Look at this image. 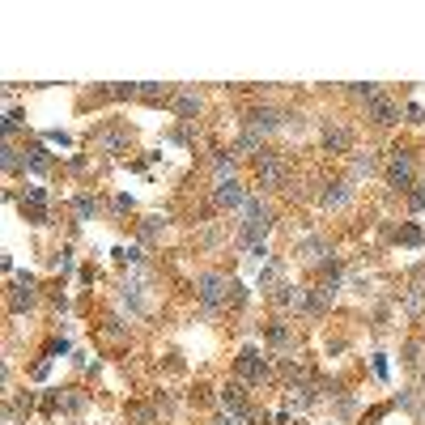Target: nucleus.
I'll list each match as a JSON object with an SVG mask.
<instances>
[{
  "label": "nucleus",
  "instance_id": "f257e3e1",
  "mask_svg": "<svg viewBox=\"0 0 425 425\" xmlns=\"http://www.w3.org/2000/svg\"><path fill=\"white\" fill-rule=\"evenodd\" d=\"M196 298H200V307H204V315H217L221 307H230V277L226 272H200L196 277Z\"/></svg>",
  "mask_w": 425,
  "mask_h": 425
},
{
  "label": "nucleus",
  "instance_id": "f03ea898",
  "mask_svg": "<svg viewBox=\"0 0 425 425\" xmlns=\"http://www.w3.org/2000/svg\"><path fill=\"white\" fill-rule=\"evenodd\" d=\"M387 183L396 187V192H409L413 187V179H417V158L409 153V149H392V158H387Z\"/></svg>",
  "mask_w": 425,
  "mask_h": 425
},
{
  "label": "nucleus",
  "instance_id": "7ed1b4c3",
  "mask_svg": "<svg viewBox=\"0 0 425 425\" xmlns=\"http://www.w3.org/2000/svg\"><path fill=\"white\" fill-rule=\"evenodd\" d=\"M255 179H260L264 187H281V183L289 179L285 158H281L277 149H260V153H255Z\"/></svg>",
  "mask_w": 425,
  "mask_h": 425
},
{
  "label": "nucleus",
  "instance_id": "20e7f679",
  "mask_svg": "<svg viewBox=\"0 0 425 425\" xmlns=\"http://www.w3.org/2000/svg\"><path fill=\"white\" fill-rule=\"evenodd\" d=\"M213 204H217L221 213H238V209L247 204V187H243L238 179H221V183L213 187Z\"/></svg>",
  "mask_w": 425,
  "mask_h": 425
},
{
  "label": "nucleus",
  "instance_id": "39448f33",
  "mask_svg": "<svg viewBox=\"0 0 425 425\" xmlns=\"http://www.w3.org/2000/svg\"><path fill=\"white\" fill-rule=\"evenodd\" d=\"M234 366H238V375H243L247 383H268V379H272V362H268V358H260L255 349H243Z\"/></svg>",
  "mask_w": 425,
  "mask_h": 425
},
{
  "label": "nucleus",
  "instance_id": "423d86ee",
  "mask_svg": "<svg viewBox=\"0 0 425 425\" xmlns=\"http://www.w3.org/2000/svg\"><path fill=\"white\" fill-rule=\"evenodd\" d=\"M247 128L260 132V136H264V132H281V128H285V115H281L272 102H264V106H251V111H247Z\"/></svg>",
  "mask_w": 425,
  "mask_h": 425
},
{
  "label": "nucleus",
  "instance_id": "0eeeda50",
  "mask_svg": "<svg viewBox=\"0 0 425 425\" xmlns=\"http://www.w3.org/2000/svg\"><path fill=\"white\" fill-rule=\"evenodd\" d=\"M319 140H324V149H328V153H349V149H353V132H349L345 123H336V119H328V123H324Z\"/></svg>",
  "mask_w": 425,
  "mask_h": 425
},
{
  "label": "nucleus",
  "instance_id": "6e6552de",
  "mask_svg": "<svg viewBox=\"0 0 425 425\" xmlns=\"http://www.w3.org/2000/svg\"><path fill=\"white\" fill-rule=\"evenodd\" d=\"M366 119L379 123V128H392V123H400V106H396L387 94H379L375 102H366Z\"/></svg>",
  "mask_w": 425,
  "mask_h": 425
},
{
  "label": "nucleus",
  "instance_id": "1a4fd4ad",
  "mask_svg": "<svg viewBox=\"0 0 425 425\" xmlns=\"http://www.w3.org/2000/svg\"><path fill=\"white\" fill-rule=\"evenodd\" d=\"M128 140H132V132H128V128H111V123H106V128H94V145H98V149H106V153H123V149H128Z\"/></svg>",
  "mask_w": 425,
  "mask_h": 425
},
{
  "label": "nucleus",
  "instance_id": "9d476101",
  "mask_svg": "<svg viewBox=\"0 0 425 425\" xmlns=\"http://www.w3.org/2000/svg\"><path fill=\"white\" fill-rule=\"evenodd\" d=\"M324 209H349L353 204V183L349 179H336V183H324V196H319Z\"/></svg>",
  "mask_w": 425,
  "mask_h": 425
},
{
  "label": "nucleus",
  "instance_id": "9b49d317",
  "mask_svg": "<svg viewBox=\"0 0 425 425\" xmlns=\"http://www.w3.org/2000/svg\"><path fill=\"white\" fill-rule=\"evenodd\" d=\"M298 255H302L307 264H324V260L332 255V243L319 238V234H302V238H298Z\"/></svg>",
  "mask_w": 425,
  "mask_h": 425
},
{
  "label": "nucleus",
  "instance_id": "f8f14e48",
  "mask_svg": "<svg viewBox=\"0 0 425 425\" xmlns=\"http://www.w3.org/2000/svg\"><path fill=\"white\" fill-rule=\"evenodd\" d=\"M166 226H170V217H166V213H153V217H145V221L136 226V238H140V243H158V238L166 234Z\"/></svg>",
  "mask_w": 425,
  "mask_h": 425
},
{
  "label": "nucleus",
  "instance_id": "ddd939ff",
  "mask_svg": "<svg viewBox=\"0 0 425 425\" xmlns=\"http://www.w3.org/2000/svg\"><path fill=\"white\" fill-rule=\"evenodd\" d=\"M200 106H204L200 94H179V98H175V115H179V119H196Z\"/></svg>",
  "mask_w": 425,
  "mask_h": 425
},
{
  "label": "nucleus",
  "instance_id": "4468645a",
  "mask_svg": "<svg viewBox=\"0 0 425 425\" xmlns=\"http://www.w3.org/2000/svg\"><path fill=\"white\" fill-rule=\"evenodd\" d=\"M26 170H30V175H47V170H51V153H47L43 145H30V153H26Z\"/></svg>",
  "mask_w": 425,
  "mask_h": 425
},
{
  "label": "nucleus",
  "instance_id": "2eb2a0df",
  "mask_svg": "<svg viewBox=\"0 0 425 425\" xmlns=\"http://www.w3.org/2000/svg\"><path fill=\"white\" fill-rule=\"evenodd\" d=\"M213 175H217V183H221V179H234V149H217V153H213Z\"/></svg>",
  "mask_w": 425,
  "mask_h": 425
},
{
  "label": "nucleus",
  "instance_id": "dca6fc26",
  "mask_svg": "<svg viewBox=\"0 0 425 425\" xmlns=\"http://www.w3.org/2000/svg\"><path fill=\"white\" fill-rule=\"evenodd\" d=\"M260 149H264V136L251 132V128H243L238 140H234V153H260Z\"/></svg>",
  "mask_w": 425,
  "mask_h": 425
},
{
  "label": "nucleus",
  "instance_id": "f3484780",
  "mask_svg": "<svg viewBox=\"0 0 425 425\" xmlns=\"http://www.w3.org/2000/svg\"><path fill=\"white\" fill-rule=\"evenodd\" d=\"M264 341H268L272 349H285V345L294 341V332H289V324H268V328H264Z\"/></svg>",
  "mask_w": 425,
  "mask_h": 425
},
{
  "label": "nucleus",
  "instance_id": "a211bd4d",
  "mask_svg": "<svg viewBox=\"0 0 425 425\" xmlns=\"http://www.w3.org/2000/svg\"><path fill=\"white\" fill-rule=\"evenodd\" d=\"M221 404H226V409H234V413H243V409H247L243 383H226V387H221Z\"/></svg>",
  "mask_w": 425,
  "mask_h": 425
},
{
  "label": "nucleus",
  "instance_id": "6ab92c4d",
  "mask_svg": "<svg viewBox=\"0 0 425 425\" xmlns=\"http://www.w3.org/2000/svg\"><path fill=\"white\" fill-rule=\"evenodd\" d=\"M213 425H255V413H251V409H243V413H234V409H221V413L213 417Z\"/></svg>",
  "mask_w": 425,
  "mask_h": 425
},
{
  "label": "nucleus",
  "instance_id": "aec40b11",
  "mask_svg": "<svg viewBox=\"0 0 425 425\" xmlns=\"http://www.w3.org/2000/svg\"><path fill=\"white\" fill-rule=\"evenodd\" d=\"M349 170H353V179H366V175H375V170H379V158H375V153H358Z\"/></svg>",
  "mask_w": 425,
  "mask_h": 425
},
{
  "label": "nucleus",
  "instance_id": "412c9836",
  "mask_svg": "<svg viewBox=\"0 0 425 425\" xmlns=\"http://www.w3.org/2000/svg\"><path fill=\"white\" fill-rule=\"evenodd\" d=\"M396 243H404V247H421V243H425V230L409 221V226H400V230H396Z\"/></svg>",
  "mask_w": 425,
  "mask_h": 425
},
{
  "label": "nucleus",
  "instance_id": "4be33fe9",
  "mask_svg": "<svg viewBox=\"0 0 425 425\" xmlns=\"http://www.w3.org/2000/svg\"><path fill=\"white\" fill-rule=\"evenodd\" d=\"M30 409H34V396L26 392V396H17V400L9 404V417H4V421H13V425H17V417H30Z\"/></svg>",
  "mask_w": 425,
  "mask_h": 425
},
{
  "label": "nucleus",
  "instance_id": "5701e85b",
  "mask_svg": "<svg viewBox=\"0 0 425 425\" xmlns=\"http://www.w3.org/2000/svg\"><path fill=\"white\" fill-rule=\"evenodd\" d=\"M421 307H425V289H409V294L400 298V311H404V315H421Z\"/></svg>",
  "mask_w": 425,
  "mask_h": 425
},
{
  "label": "nucleus",
  "instance_id": "b1692460",
  "mask_svg": "<svg viewBox=\"0 0 425 425\" xmlns=\"http://www.w3.org/2000/svg\"><path fill=\"white\" fill-rule=\"evenodd\" d=\"M136 89H140V98H145V102H166V98H170V89H166V85H158V81H145V85H136Z\"/></svg>",
  "mask_w": 425,
  "mask_h": 425
},
{
  "label": "nucleus",
  "instance_id": "393cba45",
  "mask_svg": "<svg viewBox=\"0 0 425 425\" xmlns=\"http://www.w3.org/2000/svg\"><path fill=\"white\" fill-rule=\"evenodd\" d=\"M0 162H4V170H9V175H17V170H26V158H21V153H17L13 145H4V149H0Z\"/></svg>",
  "mask_w": 425,
  "mask_h": 425
},
{
  "label": "nucleus",
  "instance_id": "a878e982",
  "mask_svg": "<svg viewBox=\"0 0 425 425\" xmlns=\"http://www.w3.org/2000/svg\"><path fill=\"white\" fill-rule=\"evenodd\" d=\"M72 209H77V217H81V221H89V217L98 213V200H94V196H77V200H72Z\"/></svg>",
  "mask_w": 425,
  "mask_h": 425
},
{
  "label": "nucleus",
  "instance_id": "bb28decb",
  "mask_svg": "<svg viewBox=\"0 0 425 425\" xmlns=\"http://www.w3.org/2000/svg\"><path fill=\"white\" fill-rule=\"evenodd\" d=\"M21 213H26L34 226H43V221H47V209H43L38 200H21Z\"/></svg>",
  "mask_w": 425,
  "mask_h": 425
},
{
  "label": "nucleus",
  "instance_id": "cd10ccee",
  "mask_svg": "<svg viewBox=\"0 0 425 425\" xmlns=\"http://www.w3.org/2000/svg\"><path fill=\"white\" fill-rule=\"evenodd\" d=\"M60 409H64V413H81V409H85V396H81V392H64V396H60Z\"/></svg>",
  "mask_w": 425,
  "mask_h": 425
},
{
  "label": "nucleus",
  "instance_id": "c85d7f7f",
  "mask_svg": "<svg viewBox=\"0 0 425 425\" xmlns=\"http://www.w3.org/2000/svg\"><path fill=\"white\" fill-rule=\"evenodd\" d=\"M277 277H281V268H277V264H264V268H260V289H268V285H281Z\"/></svg>",
  "mask_w": 425,
  "mask_h": 425
},
{
  "label": "nucleus",
  "instance_id": "c756f323",
  "mask_svg": "<svg viewBox=\"0 0 425 425\" xmlns=\"http://www.w3.org/2000/svg\"><path fill=\"white\" fill-rule=\"evenodd\" d=\"M404 366H421V345H404Z\"/></svg>",
  "mask_w": 425,
  "mask_h": 425
},
{
  "label": "nucleus",
  "instance_id": "7c9ffc66",
  "mask_svg": "<svg viewBox=\"0 0 425 425\" xmlns=\"http://www.w3.org/2000/svg\"><path fill=\"white\" fill-rule=\"evenodd\" d=\"M21 128V111H9V119H4V136H13Z\"/></svg>",
  "mask_w": 425,
  "mask_h": 425
},
{
  "label": "nucleus",
  "instance_id": "2f4dec72",
  "mask_svg": "<svg viewBox=\"0 0 425 425\" xmlns=\"http://www.w3.org/2000/svg\"><path fill=\"white\" fill-rule=\"evenodd\" d=\"M51 268H60V272H68V268H72V251H60V255L51 260Z\"/></svg>",
  "mask_w": 425,
  "mask_h": 425
},
{
  "label": "nucleus",
  "instance_id": "473e14b6",
  "mask_svg": "<svg viewBox=\"0 0 425 425\" xmlns=\"http://www.w3.org/2000/svg\"><path fill=\"white\" fill-rule=\"evenodd\" d=\"M132 417H136V421H140V425H153V409H136Z\"/></svg>",
  "mask_w": 425,
  "mask_h": 425
},
{
  "label": "nucleus",
  "instance_id": "72a5a7b5",
  "mask_svg": "<svg viewBox=\"0 0 425 425\" xmlns=\"http://www.w3.org/2000/svg\"><path fill=\"white\" fill-rule=\"evenodd\" d=\"M115 209H119V213H132V196H115Z\"/></svg>",
  "mask_w": 425,
  "mask_h": 425
},
{
  "label": "nucleus",
  "instance_id": "f704fd0d",
  "mask_svg": "<svg viewBox=\"0 0 425 425\" xmlns=\"http://www.w3.org/2000/svg\"><path fill=\"white\" fill-rule=\"evenodd\" d=\"M375 375H379V379H387V358H383V353L375 358Z\"/></svg>",
  "mask_w": 425,
  "mask_h": 425
},
{
  "label": "nucleus",
  "instance_id": "c9c22d12",
  "mask_svg": "<svg viewBox=\"0 0 425 425\" xmlns=\"http://www.w3.org/2000/svg\"><path fill=\"white\" fill-rule=\"evenodd\" d=\"M409 115H413V123H425V106H409Z\"/></svg>",
  "mask_w": 425,
  "mask_h": 425
}]
</instances>
